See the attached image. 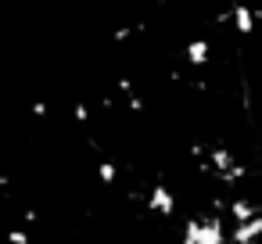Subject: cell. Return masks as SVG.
<instances>
[{"label":"cell","instance_id":"cell-1","mask_svg":"<svg viewBox=\"0 0 262 244\" xmlns=\"http://www.w3.org/2000/svg\"><path fill=\"white\" fill-rule=\"evenodd\" d=\"M176 208H180V197H176L172 187L155 183V187L147 190V212H151V215H158V219H172Z\"/></svg>","mask_w":262,"mask_h":244},{"label":"cell","instance_id":"cell-2","mask_svg":"<svg viewBox=\"0 0 262 244\" xmlns=\"http://www.w3.org/2000/svg\"><path fill=\"white\" fill-rule=\"evenodd\" d=\"M262 212V205L255 201V197H248V194H237V197H230L226 201V208H223V215L226 219H233V226L237 223H248V219H255Z\"/></svg>","mask_w":262,"mask_h":244},{"label":"cell","instance_id":"cell-3","mask_svg":"<svg viewBox=\"0 0 262 244\" xmlns=\"http://www.w3.org/2000/svg\"><path fill=\"white\" fill-rule=\"evenodd\" d=\"M97 180H101L104 187L119 183V162H115V158H101V162H97Z\"/></svg>","mask_w":262,"mask_h":244},{"label":"cell","instance_id":"cell-4","mask_svg":"<svg viewBox=\"0 0 262 244\" xmlns=\"http://www.w3.org/2000/svg\"><path fill=\"white\" fill-rule=\"evenodd\" d=\"M4 237H8V244H33V237H29V230H18V226H15V230H8Z\"/></svg>","mask_w":262,"mask_h":244}]
</instances>
